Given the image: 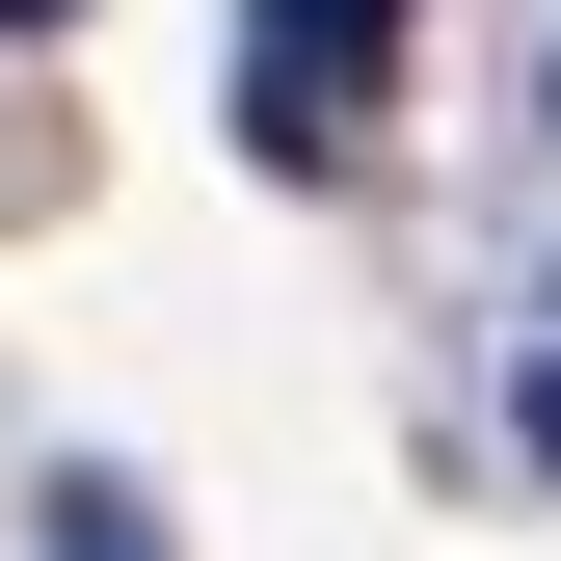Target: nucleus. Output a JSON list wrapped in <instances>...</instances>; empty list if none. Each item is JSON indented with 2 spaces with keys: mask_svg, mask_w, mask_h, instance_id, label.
Returning a JSON list of instances; mask_svg holds the SVG:
<instances>
[{
  "mask_svg": "<svg viewBox=\"0 0 561 561\" xmlns=\"http://www.w3.org/2000/svg\"><path fill=\"white\" fill-rule=\"evenodd\" d=\"M508 107H535V134H561V54H535V81H508Z\"/></svg>",
  "mask_w": 561,
  "mask_h": 561,
  "instance_id": "3",
  "label": "nucleus"
},
{
  "mask_svg": "<svg viewBox=\"0 0 561 561\" xmlns=\"http://www.w3.org/2000/svg\"><path fill=\"white\" fill-rule=\"evenodd\" d=\"M54 561H161V508L134 481H54Z\"/></svg>",
  "mask_w": 561,
  "mask_h": 561,
  "instance_id": "2",
  "label": "nucleus"
},
{
  "mask_svg": "<svg viewBox=\"0 0 561 561\" xmlns=\"http://www.w3.org/2000/svg\"><path fill=\"white\" fill-rule=\"evenodd\" d=\"M375 27H401V0H241V81H267V161H321V134L375 107Z\"/></svg>",
  "mask_w": 561,
  "mask_h": 561,
  "instance_id": "1",
  "label": "nucleus"
},
{
  "mask_svg": "<svg viewBox=\"0 0 561 561\" xmlns=\"http://www.w3.org/2000/svg\"><path fill=\"white\" fill-rule=\"evenodd\" d=\"M535 321H561V267H535Z\"/></svg>",
  "mask_w": 561,
  "mask_h": 561,
  "instance_id": "4",
  "label": "nucleus"
}]
</instances>
